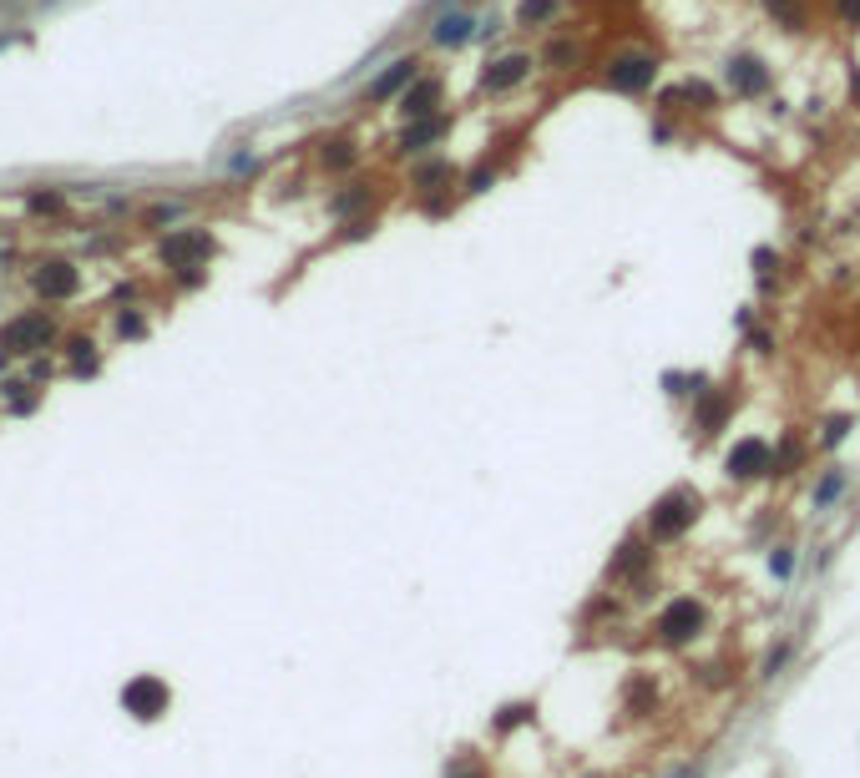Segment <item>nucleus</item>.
Segmentation results:
<instances>
[{
  "mask_svg": "<svg viewBox=\"0 0 860 778\" xmlns=\"http://www.w3.org/2000/svg\"><path fill=\"white\" fill-rule=\"evenodd\" d=\"M653 81H658V56L643 51V46H617L603 61V87L607 91L643 96V91H653Z\"/></svg>",
  "mask_w": 860,
  "mask_h": 778,
  "instance_id": "2",
  "label": "nucleus"
},
{
  "mask_svg": "<svg viewBox=\"0 0 860 778\" xmlns=\"http://www.w3.org/2000/svg\"><path fill=\"white\" fill-rule=\"evenodd\" d=\"M653 142H673V122H663V116H658V122H653Z\"/></svg>",
  "mask_w": 860,
  "mask_h": 778,
  "instance_id": "37",
  "label": "nucleus"
},
{
  "mask_svg": "<svg viewBox=\"0 0 860 778\" xmlns=\"http://www.w3.org/2000/svg\"><path fill=\"white\" fill-rule=\"evenodd\" d=\"M496 178H501L496 162H491V157H481V162H476L471 172H461V192H466V197H481V192L496 188Z\"/></svg>",
  "mask_w": 860,
  "mask_h": 778,
  "instance_id": "24",
  "label": "nucleus"
},
{
  "mask_svg": "<svg viewBox=\"0 0 860 778\" xmlns=\"http://www.w3.org/2000/svg\"><path fill=\"white\" fill-rule=\"evenodd\" d=\"M450 182H461V167L450 162V157H415L411 162V192L415 197H425V192H440L450 188Z\"/></svg>",
  "mask_w": 860,
  "mask_h": 778,
  "instance_id": "12",
  "label": "nucleus"
},
{
  "mask_svg": "<svg viewBox=\"0 0 860 778\" xmlns=\"http://www.w3.org/2000/svg\"><path fill=\"white\" fill-rule=\"evenodd\" d=\"M698 510H704V500H698V490H689V485H673V490H663V496L648 506V516H643V536L653 541H679L689 526L698 521Z\"/></svg>",
  "mask_w": 860,
  "mask_h": 778,
  "instance_id": "1",
  "label": "nucleus"
},
{
  "mask_svg": "<svg viewBox=\"0 0 860 778\" xmlns=\"http://www.w3.org/2000/svg\"><path fill=\"white\" fill-rule=\"evenodd\" d=\"M770 572L780 576V581H790V576H795V551H790V546H774V551H770Z\"/></svg>",
  "mask_w": 860,
  "mask_h": 778,
  "instance_id": "31",
  "label": "nucleus"
},
{
  "mask_svg": "<svg viewBox=\"0 0 860 778\" xmlns=\"http://www.w3.org/2000/svg\"><path fill=\"white\" fill-rule=\"evenodd\" d=\"M623 708H628L633 718H643V713H653L658 708V688H653V677H628V688H623Z\"/></svg>",
  "mask_w": 860,
  "mask_h": 778,
  "instance_id": "21",
  "label": "nucleus"
},
{
  "mask_svg": "<svg viewBox=\"0 0 860 778\" xmlns=\"http://www.w3.org/2000/svg\"><path fill=\"white\" fill-rule=\"evenodd\" d=\"M846 485H850V471H846V465H830V471H820V481H815V490H809V506H815V510H830L835 500L846 496Z\"/></svg>",
  "mask_w": 860,
  "mask_h": 778,
  "instance_id": "18",
  "label": "nucleus"
},
{
  "mask_svg": "<svg viewBox=\"0 0 860 778\" xmlns=\"http://www.w3.org/2000/svg\"><path fill=\"white\" fill-rule=\"evenodd\" d=\"M790 663V642H780V647L770 652V657H764V667H759V677H764V682H770V677H780V667Z\"/></svg>",
  "mask_w": 860,
  "mask_h": 778,
  "instance_id": "33",
  "label": "nucleus"
},
{
  "mask_svg": "<svg viewBox=\"0 0 860 778\" xmlns=\"http://www.w3.org/2000/svg\"><path fill=\"white\" fill-rule=\"evenodd\" d=\"M440 96H446V77H430V71H425V77L415 81V87L395 102L400 122H421V116H436Z\"/></svg>",
  "mask_w": 860,
  "mask_h": 778,
  "instance_id": "11",
  "label": "nucleus"
},
{
  "mask_svg": "<svg viewBox=\"0 0 860 778\" xmlns=\"http://www.w3.org/2000/svg\"><path fill=\"white\" fill-rule=\"evenodd\" d=\"M36 288L46 298H66L71 288H77V273L66 269V263H46V273H36Z\"/></svg>",
  "mask_w": 860,
  "mask_h": 778,
  "instance_id": "23",
  "label": "nucleus"
},
{
  "mask_svg": "<svg viewBox=\"0 0 860 778\" xmlns=\"http://www.w3.org/2000/svg\"><path fill=\"white\" fill-rule=\"evenodd\" d=\"M855 430V420H850V415H830V420L820 425V440H815V445L820 450H835V445H846V435Z\"/></svg>",
  "mask_w": 860,
  "mask_h": 778,
  "instance_id": "28",
  "label": "nucleus"
},
{
  "mask_svg": "<svg viewBox=\"0 0 860 778\" xmlns=\"http://www.w3.org/2000/svg\"><path fill=\"white\" fill-rule=\"evenodd\" d=\"M450 207H456V197H450V188H440V192H425V197H421V213H430V217H446Z\"/></svg>",
  "mask_w": 860,
  "mask_h": 778,
  "instance_id": "30",
  "label": "nucleus"
},
{
  "mask_svg": "<svg viewBox=\"0 0 860 778\" xmlns=\"http://www.w3.org/2000/svg\"><path fill=\"white\" fill-rule=\"evenodd\" d=\"M425 77V61L415 51H400V56H390L380 71H375L370 81H365V91H360V102L365 106H385V102H400L405 91L415 87V81Z\"/></svg>",
  "mask_w": 860,
  "mask_h": 778,
  "instance_id": "3",
  "label": "nucleus"
},
{
  "mask_svg": "<svg viewBox=\"0 0 860 778\" xmlns=\"http://www.w3.org/2000/svg\"><path fill=\"white\" fill-rule=\"evenodd\" d=\"M46 334H51V324H46V319L15 324V339H21V344H41V339H46Z\"/></svg>",
  "mask_w": 860,
  "mask_h": 778,
  "instance_id": "32",
  "label": "nucleus"
},
{
  "mask_svg": "<svg viewBox=\"0 0 860 778\" xmlns=\"http://www.w3.org/2000/svg\"><path fill=\"white\" fill-rule=\"evenodd\" d=\"M456 127V116L450 112H436V116H421V122H400V132H395V157H405V162H415V157H430V147H436L446 132Z\"/></svg>",
  "mask_w": 860,
  "mask_h": 778,
  "instance_id": "6",
  "label": "nucleus"
},
{
  "mask_svg": "<svg viewBox=\"0 0 860 778\" xmlns=\"http://www.w3.org/2000/svg\"><path fill=\"white\" fill-rule=\"evenodd\" d=\"M800 460H805V445H800L795 435H784L780 445H774V471L770 475H795Z\"/></svg>",
  "mask_w": 860,
  "mask_h": 778,
  "instance_id": "26",
  "label": "nucleus"
},
{
  "mask_svg": "<svg viewBox=\"0 0 860 778\" xmlns=\"http://www.w3.org/2000/svg\"><path fill=\"white\" fill-rule=\"evenodd\" d=\"M476 26H481V15H471L466 5H450V11L430 15V46L436 51H461V46H471L476 41Z\"/></svg>",
  "mask_w": 860,
  "mask_h": 778,
  "instance_id": "8",
  "label": "nucleus"
},
{
  "mask_svg": "<svg viewBox=\"0 0 860 778\" xmlns=\"http://www.w3.org/2000/svg\"><path fill=\"white\" fill-rule=\"evenodd\" d=\"M749 349H754V354H774V334L770 329H749Z\"/></svg>",
  "mask_w": 860,
  "mask_h": 778,
  "instance_id": "36",
  "label": "nucleus"
},
{
  "mask_svg": "<svg viewBox=\"0 0 860 778\" xmlns=\"http://www.w3.org/2000/svg\"><path fill=\"white\" fill-rule=\"evenodd\" d=\"M749 263H754L759 279H774V273H780V253H774L770 243H759L754 253H749Z\"/></svg>",
  "mask_w": 860,
  "mask_h": 778,
  "instance_id": "29",
  "label": "nucleus"
},
{
  "mask_svg": "<svg viewBox=\"0 0 860 778\" xmlns=\"http://www.w3.org/2000/svg\"><path fill=\"white\" fill-rule=\"evenodd\" d=\"M167 702H172V692H167L162 677H132L127 688H122V708L132 718H162Z\"/></svg>",
  "mask_w": 860,
  "mask_h": 778,
  "instance_id": "10",
  "label": "nucleus"
},
{
  "mask_svg": "<svg viewBox=\"0 0 860 778\" xmlns=\"http://www.w3.org/2000/svg\"><path fill=\"white\" fill-rule=\"evenodd\" d=\"M764 11H770L774 21L790 31V36H800V31H805V11H800V0H764Z\"/></svg>",
  "mask_w": 860,
  "mask_h": 778,
  "instance_id": "27",
  "label": "nucleus"
},
{
  "mask_svg": "<svg viewBox=\"0 0 860 778\" xmlns=\"http://www.w3.org/2000/svg\"><path fill=\"white\" fill-rule=\"evenodd\" d=\"M774 471V450L770 440H759V435H744V440H734L729 455H724V475L729 481H759V475Z\"/></svg>",
  "mask_w": 860,
  "mask_h": 778,
  "instance_id": "7",
  "label": "nucleus"
},
{
  "mask_svg": "<svg viewBox=\"0 0 860 778\" xmlns=\"http://www.w3.org/2000/svg\"><path fill=\"white\" fill-rule=\"evenodd\" d=\"M704 607H698L694 597H679V601H668L663 612H658V622H653V637L663 642V647H689L694 637H704Z\"/></svg>",
  "mask_w": 860,
  "mask_h": 778,
  "instance_id": "5",
  "label": "nucleus"
},
{
  "mask_svg": "<svg viewBox=\"0 0 860 778\" xmlns=\"http://www.w3.org/2000/svg\"><path fill=\"white\" fill-rule=\"evenodd\" d=\"M835 15H840V26L860 31V0H835Z\"/></svg>",
  "mask_w": 860,
  "mask_h": 778,
  "instance_id": "35",
  "label": "nucleus"
},
{
  "mask_svg": "<svg viewBox=\"0 0 860 778\" xmlns=\"http://www.w3.org/2000/svg\"><path fill=\"white\" fill-rule=\"evenodd\" d=\"M537 66H541V56H532V51L486 56V66H481V91H486V96H512L516 87H527L532 81Z\"/></svg>",
  "mask_w": 860,
  "mask_h": 778,
  "instance_id": "4",
  "label": "nucleus"
},
{
  "mask_svg": "<svg viewBox=\"0 0 860 778\" xmlns=\"http://www.w3.org/2000/svg\"><path fill=\"white\" fill-rule=\"evenodd\" d=\"M360 162V147L349 137H334V142H324L319 147V167L324 172H349V167Z\"/></svg>",
  "mask_w": 860,
  "mask_h": 778,
  "instance_id": "22",
  "label": "nucleus"
},
{
  "mask_svg": "<svg viewBox=\"0 0 860 778\" xmlns=\"http://www.w3.org/2000/svg\"><path fill=\"white\" fill-rule=\"evenodd\" d=\"M532 718H537V702H506V708L491 718V733H512V728L532 723Z\"/></svg>",
  "mask_w": 860,
  "mask_h": 778,
  "instance_id": "25",
  "label": "nucleus"
},
{
  "mask_svg": "<svg viewBox=\"0 0 860 778\" xmlns=\"http://www.w3.org/2000/svg\"><path fill=\"white\" fill-rule=\"evenodd\" d=\"M724 87L739 96V102H754V96H764V91L774 87V71L759 56H729L724 61Z\"/></svg>",
  "mask_w": 860,
  "mask_h": 778,
  "instance_id": "9",
  "label": "nucleus"
},
{
  "mask_svg": "<svg viewBox=\"0 0 860 778\" xmlns=\"http://www.w3.org/2000/svg\"><path fill=\"white\" fill-rule=\"evenodd\" d=\"M729 409H734V389H708V395L694 399V425L689 430H698V440H714L724 430V420H729Z\"/></svg>",
  "mask_w": 860,
  "mask_h": 778,
  "instance_id": "13",
  "label": "nucleus"
},
{
  "mask_svg": "<svg viewBox=\"0 0 860 778\" xmlns=\"http://www.w3.org/2000/svg\"><path fill=\"white\" fill-rule=\"evenodd\" d=\"M648 566H653V541L628 536L623 546H617V556L607 562V576H643Z\"/></svg>",
  "mask_w": 860,
  "mask_h": 778,
  "instance_id": "17",
  "label": "nucleus"
},
{
  "mask_svg": "<svg viewBox=\"0 0 860 778\" xmlns=\"http://www.w3.org/2000/svg\"><path fill=\"white\" fill-rule=\"evenodd\" d=\"M541 66H552V71H578L582 66V46L572 36H552L541 46Z\"/></svg>",
  "mask_w": 860,
  "mask_h": 778,
  "instance_id": "19",
  "label": "nucleus"
},
{
  "mask_svg": "<svg viewBox=\"0 0 860 778\" xmlns=\"http://www.w3.org/2000/svg\"><path fill=\"white\" fill-rule=\"evenodd\" d=\"M208 253H213V238H208V233H178V238L162 243V258L172 269H198Z\"/></svg>",
  "mask_w": 860,
  "mask_h": 778,
  "instance_id": "15",
  "label": "nucleus"
},
{
  "mask_svg": "<svg viewBox=\"0 0 860 778\" xmlns=\"http://www.w3.org/2000/svg\"><path fill=\"white\" fill-rule=\"evenodd\" d=\"M679 102H694L698 112H714V106H719V91L708 87V81H698V77H683L679 87L658 91V106H663V112H673Z\"/></svg>",
  "mask_w": 860,
  "mask_h": 778,
  "instance_id": "16",
  "label": "nucleus"
},
{
  "mask_svg": "<svg viewBox=\"0 0 860 778\" xmlns=\"http://www.w3.org/2000/svg\"><path fill=\"white\" fill-rule=\"evenodd\" d=\"M370 203H375V182L355 178V182H345V188L329 197V217H339V223H355V217L370 213Z\"/></svg>",
  "mask_w": 860,
  "mask_h": 778,
  "instance_id": "14",
  "label": "nucleus"
},
{
  "mask_svg": "<svg viewBox=\"0 0 860 778\" xmlns=\"http://www.w3.org/2000/svg\"><path fill=\"white\" fill-rule=\"evenodd\" d=\"M562 5H567V0H516V15H512V21H516V26H552V21H557V15H562Z\"/></svg>",
  "mask_w": 860,
  "mask_h": 778,
  "instance_id": "20",
  "label": "nucleus"
},
{
  "mask_svg": "<svg viewBox=\"0 0 860 778\" xmlns=\"http://www.w3.org/2000/svg\"><path fill=\"white\" fill-rule=\"evenodd\" d=\"M501 31H506V21H501L496 11H486V15H481V26H476V41H486V46H491V41H496Z\"/></svg>",
  "mask_w": 860,
  "mask_h": 778,
  "instance_id": "34",
  "label": "nucleus"
}]
</instances>
